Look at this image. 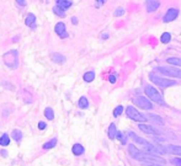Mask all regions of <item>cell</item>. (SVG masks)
Here are the masks:
<instances>
[{
  "label": "cell",
  "instance_id": "cell-1",
  "mask_svg": "<svg viewBox=\"0 0 181 166\" xmlns=\"http://www.w3.org/2000/svg\"><path fill=\"white\" fill-rule=\"evenodd\" d=\"M3 60L5 63V65L12 70L19 68V52L16 49H11L6 53H4L3 55Z\"/></svg>",
  "mask_w": 181,
  "mask_h": 166
},
{
  "label": "cell",
  "instance_id": "cell-2",
  "mask_svg": "<svg viewBox=\"0 0 181 166\" xmlns=\"http://www.w3.org/2000/svg\"><path fill=\"white\" fill-rule=\"evenodd\" d=\"M144 91H146V95H147L152 101H154L155 103H158V105H165L164 99H163V96L160 95V92H159L155 87H153V86H146Z\"/></svg>",
  "mask_w": 181,
  "mask_h": 166
},
{
  "label": "cell",
  "instance_id": "cell-3",
  "mask_svg": "<svg viewBox=\"0 0 181 166\" xmlns=\"http://www.w3.org/2000/svg\"><path fill=\"white\" fill-rule=\"evenodd\" d=\"M126 115H127V117H130L131 119L137 121V122H146L147 121V117L143 116L139 111L136 109L133 106H128L127 108H126Z\"/></svg>",
  "mask_w": 181,
  "mask_h": 166
},
{
  "label": "cell",
  "instance_id": "cell-4",
  "mask_svg": "<svg viewBox=\"0 0 181 166\" xmlns=\"http://www.w3.org/2000/svg\"><path fill=\"white\" fill-rule=\"evenodd\" d=\"M150 80L158 87H161V89H166V87L176 85V81H174V80H170V79H166V78H159V76H155V75H150Z\"/></svg>",
  "mask_w": 181,
  "mask_h": 166
},
{
  "label": "cell",
  "instance_id": "cell-5",
  "mask_svg": "<svg viewBox=\"0 0 181 166\" xmlns=\"http://www.w3.org/2000/svg\"><path fill=\"white\" fill-rule=\"evenodd\" d=\"M159 73L164 74L166 76H171V78H179L181 79V69L179 68H174V67H170V68H164V67H158L156 68Z\"/></svg>",
  "mask_w": 181,
  "mask_h": 166
},
{
  "label": "cell",
  "instance_id": "cell-6",
  "mask_svg": "<svg viewBox=\"0 0 181 166\" xmlns=\"http://www.w3.org/2000/svg\"><path fill=\"white\" fill-rule=\"evenodd\" d=\"M133 102H134V105H137L138 107H142L143 109H152V108H153L152 102H150L147 97L138 96V97L133 99Z\"/></svg>",
  "mask_w": 181,
  "mask_h": 166
},
{
  "label": "cell",
  "instance_id": "cell-7",
  "mask_svg": "<svg viewBox=\"0 0 181 166\" xmlns=\"http://www.w3.org/2000/svg\"><path fill=\"white\" fill-rule=\"evenodd\" d=\"M128 151L131 154V156L138 161H143V158H144V151L139 150L138 148L134 145V144H130L128 145Z\"/></svg>",
  "mask_w": 181,
  "mask_h": 166
},
{
  "label": "cell",
  "instance_id": "cell-8",
  "mask_svg": "<svg viewBox=\"0 0 181 166\" xmlns=\"http://www.w3.org/2000/svg\"><path fill=\"white\" fill-rule=\"evenodd\" d=\"M177 15H179V10L174 9V8H170L166 11V14L164 15V17H163V21H164V22H171L177 17Z\"/></svg>",
  "mask_w": 181,
  "mask_h": 166
},
{
  "label": "cell",
  "instance_id": "cell-9",
  "mask_svg": "<svg viewBox=\"0 0 181 166\" xmlns=\"http://www.w3.org/2000/svg\"><path fill=\"white\" fill-rule=\"evenodd\" d=\"M54 31L56 33L61 37V38H68V32H67V28H65V25L63 22H57L56 26H54Z\"/></svg>",
  "mask_w": 181,
  "mask_h": 166
},
{
  "label": "cell",
  "instance_id": "cell-10",
  "mask_svg": "<svg viewBox=\"0 0 181 166\" xmlns=\"http://www.w3.org/2000/svg\"><path fill=\"white\" fill-rule=\"evenodd\" d=\"M138 128L140 129L142 132H144V133H148V134H160V132L158 131V129L155 128V127H153V125H149V124H144V123H142V124H139L138 125Z\"/></svg>",
  "mask_w": 181,
  "mask_h": 166
},
{
  "label": "cell",
  "instance_id": "cell-11",
  "mask_svg": "<svg viewBox=\"0 0 181 166\" xmlns=\"http://www.w3.org/2000/svg\"><path fill=\"white\" fill-rule=\"evenodd\" d=\"M160 6V2L159 0H147L146 2V9L148 12H153L155 10H158Z\"/></svg>",
  "mask_w": 181,
  "mask_h": 166
},
{
  "label": "cell",
  "instance_id": "cell-12",
  "mask_svg": "<svg viewBox=\"0 0 181 166\" xmlns=\"http://www.w3.org/2000/svg\"><path fill=\"white\" fill-rule=\"evenodd\" d=\"M25 24H26V26H28V27H31V28H36V16L33 15V14H27L26 15V18H25Z\"/></svg>",
  "mask_w": 181,
  "mask_h": 166
},
{
  "label": "cell",
  "instance_id": "cell-13",
  "mask_svg": "<svg viewBox=\"0 0 181 166\" xmlns=\"http://www.w3.org/2000/svg\"><path fill=\"white\" fill-rule=\"evenodd\" d=\"M144 146V150L146 153H149V154H153V155H158V151H156V146L149 142H146V144H143Z\"/></svg>",
  "mask_w": 181,
  "mask_h": 166
},
{
  "label": "cell",
  "instance_id": "cell-14",
  "mask_svg": "<svg viewBox=\"0 0 181 166\" xmlns=\"http://www.w3.org/2000/svg\"><path fill=\"white\" fill-rule=\"evenodd\" d=\"M51 59L53 62H56L57 64H63L65 62V57L61 53H52L51 54Z\"/></svg>",
  "mask_w": 181,
  "mask_h": 166
},
{
  "label": "cell",
  "instance_id": "cell-15",
  "mask_svg": "<svg viewBox=\"0 0 181 166\" xmlns=\"http://www.w3.org/2000/svg\"><path fill=\"white\" fill-rule=\"evenodd\" d=\"M166 150H168V153H171L174 155L181 156V146L180 145H173V144H170V145L166 146Z\"/></svg>",
  "mask_w": 181,
  "mask_h": 166
},
{
  "label": "cell",
  "instance_id": "cell-16",
  "mask_svg": "<svg viewBox=\"0 0 181 166\" xmlns=\"http://www.w3.org/2000/svg\"><path fill=\"white\" fill-rule=\"evenodd\" d=\"M56 6H58L63 11H65V10H68L71 6V2H70V0H57V5Z\"/></svg>",
  "mask_w": 181,
  "mask_h": 166
},
{
  "label": "cell",
  "instance_id": "cell-17",
  "mask_svg": "<svg viewBox=\"0 0 181 166\" xmlns=\"http://www.w3.org/2000/svg\"><path fill=\"white\" fill-rule=\"evenodd\" d=\"M84 151H85V149H84V146L81 144H74L73 148H71V153H73L74 155H77V156L83 155Z\"/></svg>",
  "mask_w": 181,
  "mask_h": 166
},
{
  "label": "cell",
  "instance_id": "cell-18",
  "mask_svg": "<svg viewBox=\"0 0 181 166\" xmlns=\"http://www.w3.org/2000/svg\"><path fill=\"white\" fill-rule=\"evenodd\" d=\"M116 133H117V128L115 123H111L108 127V138L110 139H115L116 138Z\"/></svg>",
  "mask_w": 181,
  "mask_h": 166
},
{
  "label": "cell",
  "instance_id": "cell-19",
  "mask_svg": "<svg viewBox=\"0 0 181 166\" xmlns=\"http://www.w3.org/2000/svg\"><path fill=\"white\" fill-rule=\"evenodd\" d=\"M83 79H84V81H86V83H91V81L95 79V71H94V70H90V71L85 73L84 76H83Z\"/></svg>",
  "mask_w": 181,
  "mask_h": 166
},
{
  "label": "cell",
  "instance_id": "cell-20",
  "mask_svg": "<svg viewBox=\"0 0 181 166\" xmlns=\"http://www.w3.org/2000/svg\"><path fill=\"white\" fill-rule=\"evenodd\" d=\"M57 142H58V140H57V138H53L52 140H49V142H47V143H44L42 148H43V149H44V150H48V149H52V148H54V146H56V145H57Z\"/></svg>",
  "mask_w": 181,
  "mask_h": 166
},
{
  "label": "cell",
  "instance_id": "cell-21",
  "mask_svg": "<svg viewBox=\"0 0 181 166\" xmlns=\"http://www.w3.org/2000/svg\"><path fill=\"white\" fill-rule=\"evenodd\" d=\"M166 63L168 64H171V65H177V67H181V58H177V57H170L166 59Z\"/></svg>",
  "mask_w": 181,
  "mask_h": 166
},
{
  "label": "cell",
  "instance_id": "cell-22",
  "mask_svg": "<svg viewBox=\"0 0 181 166\" xmlns=\"http://www.w3.org/2000/svg\"><path fill=\"white\" fill-rule=\"evenodd\" d=\"M11 138H12L15 142L19 143V142L21 140V138H22V133H21V131H19V129H14L12 133H11Z\"/></svg>",
  "mask_w": 181,
  "mask_h": 166
},
{
  "label": "cell",
  "instance_id": "cell-23",
  "mask_svg": "<svg viewBox=\"0 0 181 166\" xmlns=\"http://www.w3.org/2000/svg\"><path fill=\"white\" fill-rule=\"evenodd\" d=\"M9 144H10V137H9V134L4 133L2 137H0V145H2V146H8Z\"/></svg>",
  "mask_w": 181,
  "mask_h": 166
},
{
  "label": "cell",
  "instance_id": "cell-24",
  "mask_svg": "<svg viewBox=\"0 0 181 166\" xmlns=\"http://www.w3.org/2000/svg\"><path fill=\"white\" fill-rule=\"evenodd\" d=\"M78 106H79L81 109H86V108L89 107V101H87V99H86L85 96L80 97V99H79V102H78Z\"/></svg>",
  "mask_w": 181,
  "mask_h": 166
},
{
  "label": "cell",
  "instance_id": "cell-25",
  "mask_svg": "<svg viewBox=\"0 0 181 166\" xmlns=\"http://www.w3.org/2000/svg\"><path fill=\"white\" fill-rule=\"evenodd\" d=\"M130 135H131V138H132L134 142H137L138 144H142V145H143V144H146V142H147L146 139H143V138L138 137V135H137V134H134L133 132H131V133H130Z\"/></svg>",
  "mask_w": 181,
  "mask_h": 166
},
{
  "label": "cell",
  "instance_id": "cell-26",
  "mask_svg": "<svg viewBox=\"0 0 181 166\" xmlns=\"http://www.w3.org/2000/svg\"><path fill=\"white\" fill-rule=\"evenodd\" d=\"M44 117H46L47 119H49V121H52V119L54 118V112H53V109H52L51 107H47V108L44 109Z\"/></svg>",
  "mask_w": 181,
  "mask_h": 166
},
{
  "label": "cell",
  "instance_id": "cell-27",
  "mask_svg": "<svg viewBox=\"0 0 181 166\" xmlns=\"http://www.w3.org/2000/svg\"><path fill=\"white\" fill-rule=\"evenodd\" d=\"M160 41L163 43H169L171 41V34L169 32H164V33L161 34V37H160Z\"/></svg>",
  "mask_w": 181,
  "mask_h": 166
},
{
  "label": "cell",
  "instance_id": "cell-28",
  "mask_svg": "<svg viewBox=\"0 0 181 166\" xmlns=\"http://www.w3.org/2000/svg\"><path fill=\"white\" fill-rule=\"evenodd\" d=\"M52 10H53V12L56 14L57 16H59V17H65V11H63V10L59 9L58 6H54Z\"/></svg>",
  "mask_w": 181,
  "mask_h": 166
},
{
  "label": "cell",
  "instance_id": "cell-29",
  "mask_svg": "<svg viewBox=\"0 0 181 166\" xmlns=\"http://www.w3.org/2000/svg\"><path fill=\"white\" fill-rule=\"evenodd\" d=\"M116 138L121 142V144H126V143H127V138H126V135L122 132H117L116 133Z\"/></svg>",
  "mask_w": 181,
  "mask_h": 166
},
{
  "label": "cell",
  "instance_id": "cell-30",
  "mask_svg": "<svg viewBox=\"0 0 181 166\" xmlns=\"http://www.w3.org/2000/svg\"><path fill=\"white\" fill-rule=\"evenodd\" d=\"M122 112H123V106H117V107L115 108V111H114V116H115V117H118V116H121Z\"/></svg>",
  "mask_w": 181,
  "mask_h": 166
},
{
  "label": "cell",
  "instance_id": "cell-31",
  "mask_svg": "<svg viewBox=\"0 0 181 166\" xmlns=\"http://www.w3.org/2000/svg\"><path fill=\"white\" fill-rule=\"evenodd\" d=\"M148 117H150L153 121H155V122L159 123V124H164V121H163V119H161L159 116H156V115H149Z\"/></svg>",
  "mask_w": 181,
  "mask_h": 166
},
{
  "label": "cell",
  "instance_id": "cell-32",
  "mask_svg": "<svg viewBox=\"0 0 181 166\" xmlns=\"http://www.w3.org/2000/svg\"><path fill=\"white\" fill-rule=\"evenodd\" d=\"M155 146H156L158 154H166V153H168V150H166L165 146H161V145H155Z\"/></svg>",
  "mask_w": 181,
  "mask_h": 166
},
{
  "label": "cell",
  "instance_id": "cell-33",
  "mask_svg": "<svg viewBox=\"0 0 181 166\" xmlns=\"http://www.w3.org/2000/svg\"><path fill=\"white\" fill-rule=\"evenodd\" d=\"M114 15H115V17H118V16L124 15V9H123V8H117V9L115 10Z\"/></svg>",
  "mask_w": 181,
  "mask_h": 166
},
{
  "label": "cell",
  "instance_id": "cell-34",
  "mask_svg": "<svg viewBox=\"0 0 181 166\" xmlns=\"http://www.w3.org/2000/svg\"><path fill=\"white\" fill-rule=\"evenodd\" d=\"M170 162L176 165V166H181V158H174V159L170 160Z\"/></svg>",
  "mask_w": 181,
  "mask_h": 166
},
{
  "label": "cell",
  "instance_id": "cell-35",
  "mask_svg": "<svg viewBox=\"0 0 181 166\" xmlns=\"http://www.w3.org/2000/svg\"><path fill=\"white\" fill-rule=\"evenodd\" d=\"M106 2L107 0H95V5H96V8H101Z\"/></svg>",
  "mask_w": 181,
  "mask_h": 166
},
{
  "label": "cell",
  "instance_id": "cell-36",
  "mask_svg": "<svg viewBox=\"0 0 181 166\" xmlns=\"http://www.w3.org/2000/svg\"><path fill=\"white\" fill-rule=\"evenodd\" d=\"M16 4L19 5V6H22V8H25L26 6V0H16Z\"/></svg>",
  "mask_w": 181,
  "mask_h": 166
},
{
  "label": "cell",
  "instance_id": "cell-37",
  "mask_svg": "<svg viewBox=\"0 0 181 166\" xmlns=\"http://www.w3.org/2000/svg\"><path fill=\"white\" fill-rule=\"evenodd\" d=\"M46 127H47V124L44 122H38V129L40 131H44Z\"/></svg>",
  "mask_w": 181,
  "mask_h": 166
},
{
  "label": "cell",
  "instance_id": "cell-38",
  "mask_svg": "<svg viewBox=\"0 0 181 166\" xmlns=\"http://www.w3.org/2000/svg\"><path fill=\"white\" fill-rule=\"evenodd\" d=\"M143 166H164V165H160V164H154V162H144Z\"/></svg>",
  "mask_w": 181,
  "mask_h": 166
},
{
  "label": "cell",
  "instance_id": "cell-39",
  "mask_svg": "<svg viewBox=\"0 0 181 166\" xmlns=\"http://www.w3.org/2000/svg\"><path fill=\"white\" fill-rule=\"evenodd\" d=\"M108 80H110V83H111V84H115V83H116V80H117V79H116V75H110Z\"/></svg>",
  "mask_w": 181,
  "mask_h": 166
},
{
  "label": "cell",
  "instance_id": "cell-40",
  "mask_svg": "<svg viewBox=\"0 0 181 166\" xmlns=\"http://www.w3.org/2000/svg\"><path fill=\"white\" fill-rule=\"evenodd\" d=\"M108 36H110V34H108L107 32H102V33H101V38H102V40H107Z\"/></svg>",
  "mask_w": 181,
  "mask_h": 166
},
{
  "label": "cell",
  "instance_id": "cell-41",
  "mask_svg": "<svg viewBox=\"0 0 181 166\" xmlns=\"http://www.w3.org/2000/svg\"><path fill=\"white\" fill-rule=\"evenodd\" d=\"M71 22H73V25H78V18L77 17H71Z\"/></svg>",
  "mask_w": 181,
  "mask_h": 166
},
{
  "label": "cell",
  "instance_id": "cell-42",
  "mask_svg": "<svg viewBox=\"0 0 181 166\" xmlns=\"http://www.w3.org/2000/svg\"><path fill=\"white\" fill-rule=\"evenodd\" d=\"M2 155H4V156H6V155H8V153H6L5 150H2Z\"/></svg>",
  "mask_w": 181,
  "mask_h": 166
}]
</instances>
